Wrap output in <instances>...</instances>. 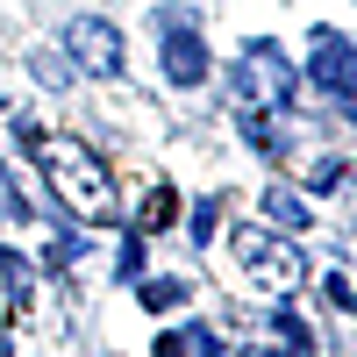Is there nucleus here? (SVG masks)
<instances>
[{
  "label": "nucleus",
  "mask_w": 357,
  "mask_h": 357,
  "mask_svg": "<svg viewBox=\"0 0 357 357\" xmlns=\"http://www.w3.org/2000/svg\"><path fill=\"white\" fill-rule=\"evenodd\" d=\"M29 151H36V165H43V178H50V193L65 200V215H79V222H114V172L86 151L79 136H29Z\"/></svg>",
  "instance_id": "1"
},
{
  "label": "nucleus",
  "mask_w": 357,
  "mask_h": 357,
  "mask_svg": "<svg viewBox=\"0 0 357 357\" xmlns=\"http://www.w3.org/2000/svg\"><path fill=\"white\" fill-rule=\"evenodd\" d=\"M236 257H243V272L264 286V293H293L307 279V257L293 250V243H279V236H264V229H243L236 236Z\"/></svg>",
  "instance_id": "2"
},
{
  "label": "nucleus",
  "mask_w": 357,
  "mask_h": 357,
  "mask_svg": "<svg viewBox=\"0 0 357 357\" xmlns=\"http://www.w3.org/2000/svg\"><path fill=\"white\" fill-rule=\"evenodd\" d=\"M236 93L257 107H293V65L279 57V43H250L236 57Z\"/></svg>",
  "instance_id": "3"
},
{
  "label": "nucleus",
  "mask_w": 357,
  "mask_h": 357,
  "mask_svg": "<svg viewBox=\"0 0 357 357\" xmlns=\"http://www.w3.org/2000/svg\"><path fill=\"white\" fill-rule=\"evenodd\" d=\"M65 57H79V72H93V79H114L122 72V29L107 15H72L65 22Z\"/></svg>",
  "instance_id": "4"
},
{
  "label": "nucleus",
  "mask_w": 357,
  "mask_h": 357,
  "mask_svg": "<svg viewBox=\"0 0 357 357\" xmlns=\"http://www.w3.org/2000/svg\"><path fill=\"white\" fill-rule=\"evenodd\" d=\"M307 79L321 86V93L350 100L357 93V43L336 36V29H314V36H307Z\"/></svg>",
  "instance_id": "5"
},
{
  "label": "nucleus",
  "mask_w": 357,
  "mask_h": 357,
  "mask_svg": "<svg viewBox=\"0 0 357 357\" xmlns=\"http://www.w3.org/2000/svg\"><path fill=\"white\" fill-rule=\"evenodd\" d=\"M165 79L172 86L207 79V43H200V29H186V15H165Z\"/></svg>",
  "instance_id": "6"
},
{
  "label": "nucleus",
  "mask_w": 357,
  "mask_h": 357,
  "mask_svg": "<svg viewBox=\"0 0 357 357\" xmlns=\"http://www.w3.org/2000/svg\"><path fill=\"white\" fill-rule=\"evenodd\" d=\"M257 207H264L279 229H307V222H314V215H307V200H301V193H286V186H264V200H257Z\"/></svg>",
  "instance_id": "7"
},
{
  "label": "nucleus",
  "mask_w": 357,
  "mask_h": 357,
  "mask_svg": "<svg viewBox=\"0 0 357 357\" xmlns=\"http://www.w3.org/2000/svg\"><path fill=\"white\" fill-rule=\"evenodd\" d=\"M136 293H143V307H151V314L186 307V286H178V279H151V286H136Z\"/></svg>",
  "instance_id": "8"
},
{
  "label": "nucleus",
  "mask_w": 357,
  "mask_h": 357,
  "mask_svg": "<svg viewBox=\"0 0 357 357\" xmlns=\"http://www.w3.org/2000/svg\"><path fill=\"white\" fill-rule=\"evenodd\" d=\"M0 279H8V293H15V301H29V293H36V279H29V264H22L15 250H0Z\"/></svg>",
  "instance_id": "9"
},
{
  "label": "nucleus",
  "mask_w": 357,
  "mask_h": 357,
  "mask_svg": "<svg viewBox=\"0 0 357 357\" xmlns=\"http://www.w3.org/2000/svg\"><path fill=\"white\" fill-rule=\"evenodd\" d=\"M172 207H178V200H172V186H158L151 200H143V236H151V229H165V222H172Z\"/></svg>",
  "instance_id": "10"
},
{
  "label": "nucleus",
  "mask_w": 357,
  "mask_h": 357,
  "mask_svg": "<svg viewBox=\"0 0 357 357\" xmlns=\"http://www.w3.org/2000/svg\"><path fill=\"white\" fill-rule=\"evenodd\" d=\"M321 293H329V307H343V314H357V286H350L343 272H329V279H321Z\"/></svg>",
  "instance_id": "11"
},
{
  "label": "nucleus",
  "mask_w": 357,
  "mask_h": 357,
  "mask_svg": "<svg viewBox=\"0 0 357 357\" xmlns=\"http://www.w3.org/2000/svg\"><path fill=\"white\" fill-rule=\"evenodd\" d=\"M236 129H243V143H257V151H272V122H264L257 107H243V122H236Z\"/></svg>",
  "instance_id": "12"
},
{
  "label": "nucleus",
  "mask_w": 357,
  "mask_h": 357,
  "mask_svg": "<svg viewBox=\"0 0 357 357\" xmlns=\"http://www.w3.org/2000/svg\"><path fill=\"white\" fill-rule=\"evenodd\" d=\"M336 178H343V165H336V158H314V165H307V193H329Z\"/></svg>",
  "instance_id": "13"
},
{
  "label": "nucleus",
  "mask_w": 357,
  "mask_h": 357,
  "mask_svg": "<svg viewBox=\"0 0 357 357\" xmlns=\"http://www.w3.org/2000/svg\"><path fill=\"white\" fill-rule=\"evenodd\" d=\"M29 57H36V79H43V86H65V79H72L65 65H57V50H29Z\"/></svg>",
  "instance_id": "14"
},
{
  "label": "nucleus",
  "mask_w": 357,
  "mask_h": 357,
  "mask_svg": "<svg viewBox=\"0 0 357 357\" xmlns=\"http://www.w3.org/2000/svg\"><path fill=\"white\" fill-rule=\"evenodd\" d=\"M0 215H29V200L15 193V178H8V172H0Z\"/></svg>",
  "instance_id": "15"
}]
</instances>
